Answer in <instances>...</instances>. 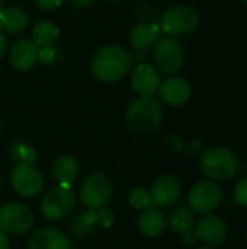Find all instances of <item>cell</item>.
Here are the masks:
<instances>
[{"label":"cell","mask_w":247,"mask_h":249,"mask_svg":"<svg viewBox=\"0 0 247 249\" xmlns=\"http://www.w3.org/2000/svg\"><path fill=\"white\" fill-rule=\"evenodd\" d=\"M131 83L140 96H154L160 88L162 79L154 66L148 63H140L132 73Z\"/></svg>","instance_id":"cell-13"},{"label":"cell","mask_w":247,"mask_h":249,"mask_svg":"<svg viewBox=\"0 0 247 249\" xmlns=\"http://www.w3.org/2000/svg\"><path fill=\"white\" fill-rule=\"evenodd\" d=\"M28 249H70V239L58 229L42 228L29 238Z\"/></svg>","instance_id":"cell-16"},{"label":"cell","mask_w":247,"mask_h":249,"mask_svg":"<svg viewBox=\"0 0 247 249\" xmlns=\"http://www.w3.org/2000/svg\"><path fill=\"white\" fill-rule=\"evenodd\" d=\"M39 48L33 44L32 39L22 38L13 44L9 53V61L13 69L19 71H29L38 63Z\"/></svg>","instance_id":"cell-15"},{"label":"cell","mask_w":247,"mask_h":249,"mask_svg":"<svg viewBox=\"0 0 247 249\" xmlns=\"http://www.w3.org/2000/svg\"><path fill=\"white\" fill-rule=\"evenodd\" d=\"M198 249H215V248H213V247H201V248H198Z\"/></svg>","instance_id":"cell-35"},{"label":"cell","mask_w":247,"mask_h":249,"mask_svg":"<svg viewBox=\"0 0 247 249\" xmlns=\"http://www.w3.org/2000/svg\"><path fill=\"white\" fill-rule=\"evenodd\" d=\"M157 93L166 105L182 107L191 99L192 86L183 77H169L160 83Z\"/></svg>","instance_id":"cell-12"},{"label":"cell","mask_w":247,"mask_h":249,"mask_svg":"<svg viewBox=\"0 0 247 249\" xmlns=\"http://www.w3.org/2000/svg\"><path fill=\"white\" fill-rule=\"evenodd\" d=\"M0 131H1V123H0Z\"/></svg>","instance_id":"cell-37"},{"label":"cell","mask_w":247,"mask_h":249,"mask_svg":"<svg viewBox=\"0 0 247 249\" xmlns=\"http://www.w3.org/2000/svg\"><path fill=\"white\" fill-rule=\"evenodd\" d=\"M183 235V244L185 245H194L197 241H198V236H197V232H195V229H191V231H188V232H185V233H182Z\"/></svg>","instance_id":"cell-29"},{"label":"cell","mask_w":247,"mask_h":249,"mask_svg":"<svg viewBox=\"0 0 247 249\" xmlns=\"http://www.w3.org/2000/svg\"><path fill=\"white\" fill-rule=\"evenodd\" d=\"M58 36H60V29L51 20H41L32 29V41L38 48L54 47Z\"/></svg>","instance_id":"cell-20"},{"label":"cell","mask_w":247,"mask_h":249,"mask_svg":"<svg viewBox=\"0 0 247 249\" xmlns=\"http://www.w3.org/2000/svg\"><path fill=\"white\" fill-rule=\"evenodd\" d=\"M52 174L54 178L58 181V184L71 185L79 177V163L71 156H60L54 162Z\"/></svg>","instance_id":"cell-21"},{"label":"cell","mask_w":247,"mask_h":249,"mask_svg":"<svg viewBox=\"0 0 247 249\" xmlns=\"http://www.w3.org/2000/svg\"><path fill=\"white\" fill-rule=\"evenodd\" d=\"M153 60L156 69L163 74H175L185 64V48L173 36H160L153 45Z\"/></svg>","instance_id":"cell-4"},{"label":"cell","mask_w":247,"mask_h":249,"mask_svg":"<svg viewBox=\"0 0 247 249\" xmlns=\"http://www.w3.org/2000/svg\"><path fill=\"white\" fill-rule=\"evenodd\" d=\"M160 26L153 22L137 23L130 34V44L135 50L144 51L156 44V41L160 38Z\"/></svg>","instance_id":"cell-17"},{"label":"cell","mask_w":247,"mask_h":249,"mask_svg":"<svg viewBox=\"0 0 247 249\" xmlns=\"http://www.w3.org/2000/svg\"><path fill=\"white\" fill-rule=\"evenodd\" d=\"M108 1H118V0H108Z\"/></svg>","instance_id":"cell-36"},{"label":"cell","mask_w":247,"mask_h":249,"mask_svg":"<svg viewBox=\"0 0 247 249\" xmlns=\"http://www.w3.org/2000/svg\"><path fill=\"white\" fill-rule=\"evenodd\" d=\"M167 223L170 226V229L176 233H185L191 229H194L195 226V214L192 209L188 207H176L175 210H172V213L169 214Z\"/></svg>","instance_id":"cell-22"},{"label":"cell","mask_w":247,"mask_h":249,"mask_svg":"<svg viewBox=\"0 0 247 249\" xmlns=\"http://www.w3.org/2000/svg\"><path fill=\"white\" fill-rule=\"evenodd\" d=\"M237 168V156L229 147H211L205 150L199 158V169L211 181L230 179L236 175Z\"/></svg>","instance_id":"cell-3"},{"label":"cell","mask_w":247,"mask_h":249,"mask_svg":"<svg viewBox=\"0 0 247 249\" xmlns=\"http://www.w3.org/2000/svg\"><path fill=\"white\" fill-rule=\"evenodd\" d=\"M195 232L199 241L208 245H220L226 241L229 228L221 217L215 214H205L199 219Z\"/></svg>","instance_id":"cell-14"},{"label":"cell","mask_w":247,"mask_h":249,"mask_svg":"<svg viewBox=\"0 0 247 249\" xmlns=\"http://www.w3.org/2000/svg\"><path fill=\"white\" fill-rule=\"evenodd\" d=\"M57 58V51L54 47H45V48H39V54H38V61L44 63V64H49L52 61H55Z\"/></svg>","instance_id":"cell-26"},{"label":"cell","mask_w":247,"mask_h":249,"mask_svg":"<svg viewBox=\"0 0 247 249\" xmlns=\"http://www.w3.org/2000/svg\"><path fill=\"white\" fill-rule=\"evenodd\" d=\"M76 204V193L71 185L58 184L49 190L41 203V213L48 220H60L67 217Z\"/></svg>","instance_id":"cell-6"},{"label":"cell","mask_w":247,"mask_h":249,"mask_svg":"<svg viewBox=\"0 0 247 249\" xmlns=\"http://www.w3.org/2000/svg\"><path fill=\"white\" fill-rule=\"evenodd\" d=\"M6 50H7V39H6V36L0 32V58L3 57V54L6 53Z\"/></svg>","instance_id":"cell-32"},{"label":"cell","mask_w":247,"mask_h":249,"mask_svg":"<svg viewBox=\"0 0 247 249\" xmlns=\"http://www.w3.org/2000/svg\"><path fill=\"white\" fill-rule=\"evenodd\" d=\"M128 201H130V204L134 209H138V210H144V209L153 206L151 198H150V193H147L144 188H135V190H132L130 193Z\"/></svg>","instance_id":"cell-24"},{"label":"cell","mask_w":247,"mask_h":249,"mask_svg":"<svg viewBox=\"0 0 247 249\" xmlns=\"http://www.w3.org/2000/svg\"><path fill=\"white\" fill-rule=\"evenodd\" d=\"M131 54L121 45L100 47L90 63L93 76L103 83H115L121 80L131 69Z\"/></svg>","instance_id":"cell-2"},{"label":"cell","mask_w":247,"mask_h":249,"mask_svg":"<svg viewBox=\"0 0 247 249\" xmlns=\"http://www.w3.org/2000/svg\"><path fill=\"white\" fill-rule=\"evenodd\" d=\"M41 10H54L63 4L64 0H33Z\"/></svg>","instance_id":"cell-28"},{"label":"cell","mask_w":247,"mask_h":249,"mask_svg":"<svg viewBox=\"0 0 247 249\" xmlns=\"http://www.w3.org/2000/svg\"><path fill=\"white\" fill-rule=\"evenodd\" d=\"M163 107L154 96H140L131 101L125 111L127 127L141 136H153L162 125Z\"/></svg>","instance_id":"cell-1"},{"label":"cell","mask_w":247,"mask_h":249,"mask_svg":"<svg viewBox=\"0 0 247 249\" xmlns=\"http://www.w3.org/2000/svg\"><path fill=\"white\" fill-rule=\"evenodd\" d=\"M74 7H79V9H84V7H89L95 0H68Z\"/></svg>","instance_id":"cell-30"},{"label":"cell","mask_w":247,"mask_h":249,"mask_svg":"<svg viewBox=\"0 0 247 249\" xmlns=\"http://www.w3.org/2000/svg\"><path fill=\"white\" fill-rule=\"evenodd\" d=\"M0 249H10L9 238H7V235L3 231H0Z\"/></svg>","instance_id":"cell-31"},{"label":"cell","mask_w":247,"mask_h":249,"mask_svg":"<svg viewBox=\"0 0 247 249\" xmlns=\"http://www.w3.org/2000/svg\"><path fill=\"white\" fill-rule=\"evenodd\" d=\"M112 197V182L103 174L89 175L80 190L82 203L93 210L103 209Z\"/></svg>","instance_id":"cell-7"},{"label":"cell","mask_w":247,"mask_h":249,"mask_svg":"<svg viewBox=\"0 0 247 249\" xmlns=\"http://www.w3.org/2000/svg\"><path fill=\"white\" fill-rule=\"evenodd\" d=\"M29 16L20 7H4L0 15V25L1 28L12 35L22 34L29 26Z\"/></svg>","instance_id":"cell-19"},{"label":"cell","mask_w":247,"mask_h":249,"mask_svg":"<svg viewBox=\"0 0 247 249\" xmlns=\"http://www.w3.org/2000/svg\"><path fill=\"white\" fill-rule=\"evenodd\" d=\"M4 7H3V0H0V15H1V10H3Z\"/></svg>","instance_id":"cell-34"},{"label":"cell","mask_w":247,"mask_h":249,"mask_svg":"<svg viewBox=\"0 0 247 249\" xmlns=\"http://www.w3.org/2000/svg\"><path fill=\"white\" fill-rule=\"evenodd\" d=\"M98 222L103 226V228H109L112 226V223L115 222V217H114V213L108 209H100L98 210Z\"/></svg>","instance_id":"cell-27"},{"label":"cell","mask_w":247,"mask_h":249,"mask_svg":"<svg viewBox=\"0 0 247 249\" xmlns=\"http://www.w3.org/2000/svg\"><path fill=\"white\" fill-rule=\"evenodd\" d=\"M182 193L181 182L172 175H163L154 181L150 190V198L156 207H169L175 204Z\"/></svg>","instance_id":"cell-11"},{"label":"cell","mask_w":247,"mask_h":249,"mask_svg":"<svg viewBox=\"0 0 247 249\" xmlns=\"http://www.w3.org/2000/svg\"><path fill=\"white\" fill-rule=\"evenodd\" d=\"M96 222H98V210L90 209L89 212L80 213V214H77V216L73 219V222H71V229L74 231V233H77V235H80V236H84V235L92 233V231H93Z\"/></svg>","instance_id":"cell-23"},{"label":"cell","mask_w":247,"mask_h":249,"mask_svg":"<svg viewBox=\"0 0 247 249\" xmlns=\"http://www.w3.org/2000/svg\"><path fill=\"white\" fill-rule=\"evenodd\" d=\"M199 13L191 6H173L160 16V29L173 36H182L194 32L199 26Z\"/></svg>","instance_id":"cell-5"},{"label":"cell","mask_w":247,"mask_h":249,"mask_svg":"<svg viewBox=\"0 0 247 249\" xmlns=\"http://www.w3.org/2000/svg\"><path fill=\"white\" fill-rule=\"evenodd\" d=\"M144 58H146V55H144V53L143 51H140V50H137V53L134 54V55H131V60H135V61H144Z\"/></svg>","instance_id":"cell-33"},{"label":"cell","mask_w":247,"mask_h":249,"mask_svg":"<svg viewBox=\"0 0 247 249\" xmlns=\"http://www.w3.org/2000/svg\"><path fill=\"white\" fill-rule=\"evenodd\" d=\"M234 198L237 201V204L243 206L247 209V178L240 179L237 184H236V188H234Z\"/></svg>","instance_id":"cell-25"},{"label":"cell","mask_w":247,"mask_h":249,"mask_svg":"<svg viewBox=\"0 0 247 249\" xmlns=\"http://www.w3.org/2000/svg\"><path fill=\"white\" fill-rule=\"evenodd\" d=\"M223 201V190L214 181H199L195 184L188 196L191 209L197 213L208 214L220 207Z\"/></svg>","instance_id":"cell-8"},{"label":"cell","mask_w":247,"mask_h":249,"mask_svg":"<svg viewBox=\"0 0 247 249\" xmlns=\"http://www.w3.org/2000/svg\"><path fill=\"white\" fill-rule=\"evenodd\" d=\"M33 225V213L20 203H7L0 207V231L4 233H25Z\"/></svg>","instance_id":"cell-10"},{"label":"cell","mask_w":247,"mask_h":249,"mask_svg":"<svg viewBox=\"0 0 247 249\" xmlns=\"http://www.w3.org/2000/svg\"><path fill=\"white\" fill-rule=\"evenodd\" d=\"M246 241H247V235H246Z\"/></svg>","instance_id":"cell-39"},{"label":"cell","mask_w":247,"mask_h":249,"mask_svg":"<svg viewBox=\"0 0 247 249\" xmlns=\"http://www.w3.org/2000/svg\"><path fill=\"white\" fill-rule=\"evenodd\" d=\"M166 220L163 213L156 207H147L138 217V229L147 238H157L163 233Z\"/></svg>","instance_id":"cell-18"},{"label":"cell","mask_w":247,"mask_h":249,"mask_svg":"<svg viewBox=\"0 0 247 249\" xmlns=\"http://www.w3.org/2000/svg\"><path fill=\"white\" fill-rule=\"evenodd\" d=\"M13 190L22 197H36L44 188L42 174L29 162L17 163L10 174Z\"/></svg>","instance_id":"cell-9"},{"label":"cell","mask_w":247,"mask_h":249,"mask_svg":"<svg viewBox=\"0 0 247 249\" xmlns=\"http://www.w3.org/2000/svg\"><path fill=\"white\" fill-rule=\"evenodd\" d=\"M243 1H245V3H246V4H247V0H243Z\"/></svg>","instance_id":"cell-38"}]
</instances>
